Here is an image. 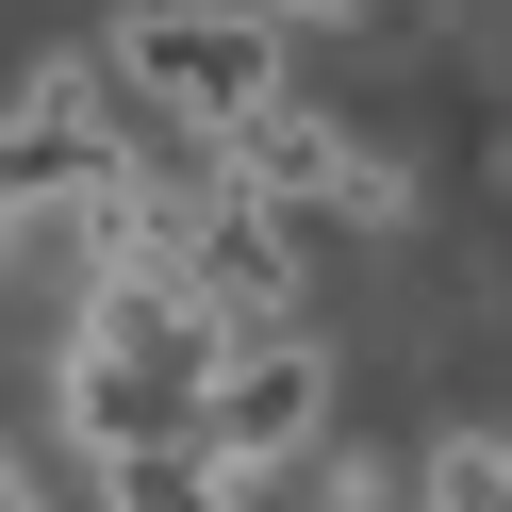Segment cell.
Returning <instances> with one entry per match:
<instances>
[{
  "label": "cell",
  "instance_id": "1",
  "mask_svg": "<svg viewBox=\"0 0 512 512\" xmlns=\"http://www.w3.org/2000/svg\"><path fill=\"white\" fill-rule=\"evenodd\" d=\"M215 364H232V331H215L199 281H100V298H83V347H67V446L83 463L199 446Z\"/></svg>",
  "mask_w": 512,
  "mask_h": 512
},
{
  "label": "cell",
  "instance_id": "2",
  "mask_svg": "<svg viewBox=\"0 0 512 512\" xmlns=\"http://www.w3.org/2000/svg\"><path fill=\"white\" fill-rule=\"evenodd\" d=\"M100 67L133 83V116L232 149L248 116H281V17H248V0H133Z\"/></svg>",
  "mask_w": 512,
  "mask_h": 512
},
{
  "label": "cell",
  "instance_id": "3",
  "mask_svg": "<svg viewBox=\"0 0 512 512\" xmlns=\"http://www.w3.org/2000/svg\"><path fill=\"white\" fill-rule=\"evenodd\" d=\"M331 430V347L314 331H248L232 364H215V413H199V446L232 479H265V463H298V446Z\"/></svg>",
  "mask_w": 512,
  "mask_h": 512
},
{
  "label": "cell",
  "instance_id": "4",
  "mask_svg": "<svg viewBox=\"0 0 512 512\" xmlns=\"http://www.w3.org/2000/svg\"><path fill=\"white\" fill-rule=\"evenodd\" d=\"M199 298H215V331H298V232H281L265 199H215L199 215Z\"/></svg>",
  "mask_w": 512,
  "mask_h": 512
},
{
  "label": "cell",
  "instance_id": "5",
  "mask_svg": "<svg viewBox=\"0 0 512 512\" xmlns=\"http://www.w3.org/2000/svg\"><path fill=\"white\" fill-rule=\"evenodd\" d=\"M248 479L215 463V446H133V463H100V512H232Z\"/></svg>",
  "mask_w": 512,
  "mask_h": 512
},
{
  "label": "cell",
  "instance_id": "6",
  "mask_svg": "<svg viewBox=\"0 0 512 512\" xmlns=\"http://www.w3.org/2000/svg\"><path fill=\"white\" fill-rule=\"evenodd\" d=\"M413 496H430V512H512V446H496V430H446Z\"/></svg>",
  "mask_w": 512,
  "mask_h": 512
},
{
  "label": "cell",
  "instance_id": "7",
  "mask_svg": "<svg viewBox=\"0 0 512 512\" xmlns=\"http://www.w3.org/2000/svg\"><path fill=\"white\" fill-rule=\"evenodd\" d=\"M248 17H281V34H298V17H314V34H347L364 0H248Z\"/></svg>",
  "mask_w": 512,
  "mask_h": 512
},
{
  "label": "cell",
  "instance_id": "8",
  "mask_svg": "<svg viewBox=\"0 0 512 512\" xmlns=\"http://www.w3.org/2000/svg\"><path fill=\"white\" fill-rule=\"evenodd\" d=\"M0 512H50V479H34V463H17V446H0Z\"/></svg>",
  "mask_w": 512,
  "mask_h": 512
}]
</instances>
